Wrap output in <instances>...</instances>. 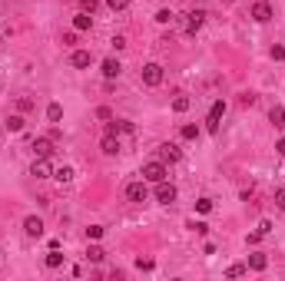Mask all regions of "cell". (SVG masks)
Segmentation results:
<instances>
[{"mask_svg": "<svg viewBox=\"0 0 285 281\" xmlns=\"http://www.w3.org/2000/svg\"><path fill=\"white\" fill-rule=\"evenodd\" d=\"M142 179H146V182H163V179H166V162H163V159H156V162H146V165H142Z\"/></svg>", "mask_w": 285, "mask_h": 281, "instance_id": "6da1fadb", "label": "cell"}, {"mask_svg": "<svg viewBox=\"0 0 285 281\" xmlns=\"http://www.w3.org/2000/svg\"><path fill=\"white\" fill-rule=\"evenodd\" d=\"M222 116H226V103H222V99H216V103H212V109H209V116H206V129L212 132V136L219 132Z\"/></svg>", "mask_w": 285, "mask_h": 281, "instance_id": "7a4b0ae2", "label": "cell"}, {"mask_svg": "<svg viewBox=\"0 0 285 281\" xmlns=\"http://www.w3.org/2000/svg\"><path fill=\"white\" fill-rule=\"evenodd\" d=\"M142 83H146L149 89L159 86V83H163V66H159V63H146V66H142Z\"/></svg>", "mask_w": 285, "mask_h": 281, "instance_id": "3957f363", "label": "cell"}, {"mask_svg": "<svg viewBox=\"0 0 285 281\" xmlns=\"http://www.w3.org/2000/svg\"><path fill=\"white\" fill-rule=\"evenodd\" d=\"M202 23H206V10H202V7H192V10L186 13V27H183V30H186L189 37H192V33H196L199 27H202Z\"/></svg>", "mask_w": 285, "mask_h": 281, "instance_id": "277c9868", "label": "cell"}, {"mask_svg": "<svg viewBox=\"0 0 285 281\" xmlns=\"http://www.w3.org/2000/svg\"><path fill=\"white\" fill-rule=\"evenodd\" d=\"M126 199H130V202H146V199H149L146 179H140V182H130V185H126Z\"/></svg>", "mask_w": 285, "mask_h": 281, "instance_id": "5b68a950", "label": "cell"}, {"mask_svg": "<svg viewBox=\"0 0 285 281\" xmlns=\"http://www.w3.org/2000/svg\"><path fill=\"white\" fill-rule=\"evenodd\" d=\"M252 20L255 23H269L272 20V3H269V0H255L252 3Z\"/></svg>", "mask_w": 285, "mask_h": 281, "instance_id": "8992f818", "label": "cell"}, {"mask_svg": "<svg viewBox=\"0 0 285 281\" xmlns=\"http://www.w3.org/2000/svg\"><path fill=\"white\" fill-rule=\"evenodd\" d=\"M156 202L173 205V202H176V185H169L166 179H163V182H156Z\"/></svg>", "mask_w": 285, "mask_h": 281, "instance_id": "52a82bcc", "label": "cell"}, {"mask_svg": "<svg viewBox=\"0 0 285 281\" xmlns=\"http://www.w3.org/2000/svg\"><path fill=\"white\" fill-rule=\"evenodd\" d=\"M33 159H50V156H53V139H33Z\"/></svg>", "mask_w": 285, "mask_h": 281, "instance_id": "ba28073f", "label": "cell"}, {"mask_svg": "<svg viewBox=\"0 0 285 281\" xmlns=\"http://www.w3.org/2000/svg\"><path fill=\"white\" fill-rule=\"evenodd\" d=\"M23 232H27L30 238H40L44 235V218L40 215H27L23 218Z\"/></svg>", "mask_w": 285, "mask_h": 281, "instance_id": "9c48e42d", "label": "cell"}, {"mask_svg": "<svg viewBox=\"0 0 285 281\" xmlns=\"http://www.w3.org/2000/svg\"><path fill=\"white\" fill-rule=\"evenodd\" d=\"M90 63H93V53H90V50H73V53H70V66H73V70H87Z\"/></svg>", "mask_w": 285, "mask_h": 281, "instance_id": "30bf717a", "label": "cell"}, {"mask_svg": "<svg viewBox=\"0 0 285 281\" xmlns=\"http://www.w3.org/2000/svg\"><path fill=\"white\" fill-rule=\"evenodd\" d=\"M30 175H33V179H53V169H50V162H47V159H33Z\"/></svg>", "mask_w": 285, "mask_h": 281, "instance_id": "8fae6325", "label": "cell"}, {"mask_svg": "<svg viewBox=\"0 0 285 281\" xmlns=\"http://www.w3.org/2000/svg\"><path fill=\"white\" fill-rule=\"evenodd\" d=\"M159 159H163V162H179V159H183V152H179V146H173V142H166V146H159Z\"/></svg>", "mask_w": 285, "mask_h": 281, "instance_id": "7c38bea8", "label": "cell"}, {"mask_svg": "<svg viewBox=\"0 0 285 281\" xmlns=\"http://www.w3.org/2000/svg\"><path fill=\"white\" fill-rule=\"evenodd\" d=\"M99 149H103V156H116V152H120V136L106 132V136L99 139Z\"/></svg>", "mask_w": 285, "mask_h": 281, "instance_id": "4fadbf2b", "label": "cell"}, {"mask_svg": "<svg viewBox=\"0 0 285 281\" xmlns=\"http://www.w3.org/2000/svg\"><path fill=\"white\" fill-rule=\"evenodd\" d=\"M120 73H123L120 60H116V56H106V60H103V76H106V80H116Z\"/></svg>", "mask_w": 285, "mask_h": 281, "instance_id": "5bb4252c", "label": "cell"}, {"mask_svg": "<svg viewBox=\"0 0 285 281\" xmlns=\"http://www.w3.org/2000/svg\"><path fill=\"white\" fill-rule=\"evenodd\" d=\"M269 122L275 129H285V106H272L269 109Z\"/></svg>", "mask_w": 285, "mask_h": 281, "instance_id": "9a60e30c", "label": "cell"}, {"mask_svg": "<svg viewBox=\"0 0 285 281\" xmlns=\"http://www.w3.org/2000/svg\"><path fill=\"white\" fill-rule=\"evenodd\" d=\"M189 106H192L189 93H176V96H173V113H186Z\"/></svg>", "mask_w": 285, "mask_h": 281, "instance_id": "2e32d148", "label": "cell"}, {"mask_svg": "<svg viewBox=\"0 0 285 281\" xmlns=\"http://www.w3.org/2000/svg\"><path fill=\"white\" fill-rule=\"evenodd\" d=\"M90 27H93V17H90V13H77V17H73V30L77 33H87Z\"/></svg>", "mask_w": 285, "mask_h": 281, "instance_id": "e0dca14e", "label": "cell"}, {"mask_svg": "<svg viewBox=\"0 0 285 281\" xmlns=\"http://www.w3.org/2000/svg\"><path fill=\"white\" fill-rule=\"evenodd\" d=\"M265 265H269V258H265V255H259V251H255V255H249V261H245V268H252V271H265Z\"/></svg>", "mask_w": 285, "mask_h": 281, "instance_id": "ac0fdd59", "label": "cell"}, {"mask_svg": "<svg viewBox=\"0 0 285 281\" xmlns=\"http://www.w3.org/2000/svg\"><path fill=\"white\" fill-rule=\"evenodd\" d=\"M73 175H77V172H73V169H70V165H60V169H53V179H56V182H73Z\"/></svg>", "mask_w": 285, "mask_h": 281, "instance_id": "d6986e66", "label": "cell"}, {"mask_svg": "<svg viewBox=\"0 0 285 281\" xmlns=\"http://www.w3.org/2000/svg\"><path fill=\"white\" fill-rule=\"evenodd\" d=\"M23 126H27V119H23L20 113H13V116H7V129H10V132H23Z\"/></svg>", "mask_w": 285, "mask_h": 281, "instance_id": "ffe728a7", "label": "cell"}, {"mask_svg": "<svg viewBox=\"0 0 285 281\" xmlns=\"http://www.w3.org/2000/svg\"><path fill=\"white\" fill-rule=\"evenodd\" d=\"M47 268H63V255H60V248L47 251Z\"/></svg>", "mask_w": 285, "mask_h": 281, "instance_id": "44dd1931", "label": "cell"}, {"mask_svg": "<svg viewBox=\"0 0 285 281\" xmlns=\"http://www.w3.org/2000/svg\"><path fill=\"white\" fill-rule=\"evenodd\" d=\"M47 119H50V122H60V119H63V106H60V103H50V106H47Z\"/></svg>", "mask_w": 285, "mask_h": 281, "instance_id": "7402d4cb", "label": "cell"}, {"mask_svg": "<svg viewBox=\"0 0 285 281\" xmlns=\"http://www.w3.org/2000/svg\"><path fill=\"white\" fill-rule=\"evenodd\" d=\"M87 258H90V261H93V265H99V261L106 258V251L99 248V245H90V251H87Z\"/></svg>", "mask_w": 285, "mask_h": 281, "instance_id": "603a6c76", "label": "cell"}, {"mask_svg": "<svg viewBox=\"0 0 285 281\" xmlns=\"http://www.w3.org/2000/svg\"><path fill=\"white\" fill-rule=\"evenodd\" d=\"M179 136H183V139H199V126H192V122H189V126H183V129H179Z\"/></svg>", "mask_w": 285, "mask_h": 281, "instance_id": "cb8c5ba5", "label": "cell"}, {"mask_svg": "<svg viewBox=\"0 0 285 281\" xmlns=\"http://www.w3.org/2000/svg\"><path fill=\"white\" fill-rule=\"evenodd\" d=\"M173 20H176V13H173V10H166V7L156 13V23H163V27H166V23H173Z\"/></svg>", "mask_w": 285, "mask_h": 281, "instance_id": "d4e9b609", "label": "cell"}, {"mask_svg": "<svg viewBox=\"0 0 285 281\" xmlns=\"http://www.w3.org/2000/svg\"><path fill=\"white\" fill-rule=\"evenodd\" d=\"M196 212H199V215H209V212H212V199H199Z\"/></svg>", "mask_w": 285, "mask_h": 281, "instance_id": "484cf974", "label": "cell"}, {"mask_svg": "<svg viewBox=\"0 0 285 281\" xmlns=\"http://www.w3.org/2000/svg\"><path fill=\"white\" fill-rule=\"evenodd\" d=\"M245 265H229V271H226V275H229V278H242V275H245Z\"/></svg>", "mask_w": 285, "mask_h": 281, "instance_id": "4316f807", "label": "cell"}, {"mask_svg": "<svg viewBox=\"0 0 285 281\" xmlns=\"http://www.w3.org/2000/svg\"><path fill=\"white\" fill-rule=\"evenodd\" d=\"M17 109H20V113H30V109H33V99H30V96H20V99H17Z\"/></svg>", "mask_w": 285, "mask_h": 281, "instance_id": "83f0119b", "label": "cell"}, {"mask_svg": "<svg viewBox=\"0 0 285 281\" xmlns=\"http://www.w3.org/2000/svg\"><path fill=\"white\" fill-rule=\"evenodd\" d=\"M103 232H106L103 225H90V228H87V238H93V241H96V238H103Z\"/></svg>", "mask_w": 285, "mask_h": 281, "instance_id": "f1b7e54d", "label": "cell"}, {"mask_svg": "<svg viewBox=\"0 0 285 281\" xmlns=\"http://www.w3.org/2000/svg\"><path fill=\"white\" fill-rule=\"evenodd\" d=\"M106 7H110V10H126L130 0H106Z\"/></svg>", "mask_w": 285, "mask_h": 281, "instance_id": "f546056e", "label": "cell"}, {"mask_svg": "<svg viewBox=\"0 0 285 281\" xmlns=\"http://www.w3.org/2000/svg\"><path fill=\"white\" fill-rule=\"evenodd\" d=\"M96 119L110 122V119H113V109H110V106H99V109H96Z\"/></svg>", "mask_w": 285, "mask_h": 281, "instance_id": "4dcf8cb0", "label": "cell"}, {"mask_svg": "<svg viewBox=\"0 0 285 281\" xmlns=\"http://www.w3.org/2000/svg\"><path fill=\"white\" fill-rule=\"evenodd\" d=\"M136 268L140 271H153V258H136Z\"/></svg>", "mask_w": 285, "mask_h": 281, "instance_id": "1f68e13d", "label": "cell"}, {"mask_svg": "<svg viewBox=\"0 0 285 281\" xmlns=\"http://www.w3.org/2000/svg\"><path fill=\"white\" fill-rule=\"evenodd\" d=\"M80 7H83V13H93L99 3H96V0H80Z\"/></svg>", "mask_w": 285, "mask_h": 281, "instance_id": "d6a6232c", "label": "cell"}, {"mask_svg": "<svg viewBox=\"0 0 285 281\" xmlns=\"http://www.w3.org/2000/svg\"><path fill=\"white\" fill-rule=\"evenodd\" d=\"M110 43H113V50H126V37H120V33H116Z\"/></svg>", "mask_w": 285, "mask_h": 281, "instance_id": "836d02e7", "label": "cell"}, {"mask_svg": "<svg viewBox=\"0 0 285 281\" xmlns=\"http://www.w3.org/2000/svg\"><path fill=\"white\" fill-rule=\"evenodd\" d=\"M189 228H192V232H199V235H206V232H209L206 222H189Z\"/></svg>", "mask_w": 285, "mask_h": 281, "instance_id": "e575fe53", "label": "cell"}, {"mask_svg": "<svg viewBox=\"0 0 285 281\" xmlns=\"http://www.w3.org/2000/svg\"><path fill=\"white\" fill-rule=\"evenodd\" d=\"M275 205L285 212V189H279V195H275Z\"/></svg>", "mask_w": 285, "mask_h": 281, "instance_id": "d590c367", "label": "cell"}, {"mask_svg": "<svg viewBox=\"0 0 285 281\" xmlns=\"http://www.w3.org/2000/svg\"><path fill=\"white\" fill-rule=\"evenodd\" d=\"M272 60H285V46H272Z\"/></svg>", "mask_w": 285, "mask_h": 281, "instance_id": "8d00e7d4", "label": "cell"}, {"mask_svg": "<svg viewBox=\"0 0 285 281\" xmlns=\"http://www.w3.org/2000/svg\"><path fill=\"white\" fill-rule=\"evenodd\" d=\"M239 103H242V106H252V103H255V96H252V93H242V99H239Z\"/></svg>", "mask_w": 285, "mask_h": 281, "instance_id": "74e56055", "label": "cell"}, {"mask_svg": "<svg viewBox=\"0 0 285 281\" xmlns=\"http://www.w3.org/2000/svg\"><path fill=\"white\" fill-rule=\"evenodd\" d=\"M275 149H279V156H285V136H282L279 142H275Z\"/></svg>", "mask_w": 285, "mask_h": 281, "instance_id": "f35d334b", "label": "cell"}, {"mask_svg": "<svg viewBox=\"0 0 285 281\" xmlns=\"http://www.w3.org/2000/svg\"><path fill=\"white\" fill-rule=\"evenodd\" d=\"M222 3H236V0H222Z\"/></svg>", "mask_w": 285, "mask_h": 281, "instance_id": "ab89813d", "label": "cell"}]
</instances>
